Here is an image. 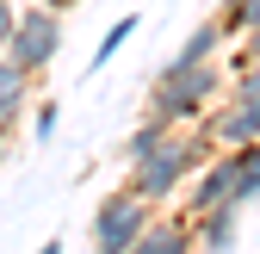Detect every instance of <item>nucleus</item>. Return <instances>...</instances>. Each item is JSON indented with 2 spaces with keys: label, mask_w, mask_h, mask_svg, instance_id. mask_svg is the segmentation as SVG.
<instances>
[{
  "label": "nucleus",
  "mask_w": 260,
  "mask_h": 254,
  "mask_svg": "<svg viewBox=\"0 0 260 254\" xmlns=\"http://www.w3.org/2000/svg\"><path fill=\"white\" fill-rule=\"evenodd\" d=\"M236 87L242 93H260V56L254 62H236Z\"/></svg>",
  "instance_id": "15"
},
{
  "label": "nucleus",
  "mask_w": 260,
  "mask_h": 254,
  "mask_svg": "<svg viewBox=\"0 0 260 254\" xmlns=\"http://www.w3.org/2000/svg\"><path fill=\"white\" fill-rule=\"evenodd\" d=\"M254 56H260V25L242 31V62H254Z\"/></svg>",
  "instance_id": "17"
},
{
  "label": "nucleus",
  "mask_w": 260,
  "mask_h": 254,
  "mask_svg": "<svg viewBox=\"0 0 260 254\" xmlns=\"http://www.w3.org/2000/svg\"><path fill=\"white\" fill-rule=\"evenodd\" d=\"M31 100V69H19V62L0 50V124H13Z\"/></svg>",
  "instance_id": "9"
},
{
  "label": "nucleus",
  "mask_w": 260,
  "mask_h": 254,
  "mask_svg": "<svg viewBox=\"0 0 260 254\" xmlns=\"http://www.w3.org/2000/svg\"><path fill=\"white\" fill-rule=\"evenodd\" d=\"M56 50H62V13L56 7H19L13 38H7V56L19 62V69L44 75L50 62H56Z\"/></svg>",
  "instance_id": "3"
},
{
  "label": "nucleus",
  "mask_w": 260,
  "mask_h": 254,
  "mask_svg": "<svg viewBox=\"0 0 260 254\" xmlns=\"http://www.w3.org/2000/svg\"><path fill=\"white\" fill-rule=\"evenodd\" d=\"M149 217H155V205H149L143 193H130V186H124V193L100 199V211H93V242H100L106 254H130Z\"/></svg>",
  "instance_id": "4"
},
{
  "label": "nucleus",
  "mask_w": 260,
  "mask_h": 254,
  "mask_svg": "<svg viewBox=\"0 0 260 254\" xmlns=\"http://www.w3.org/2000/svg\"><path fill=\"white\" fill-rule=\"evenodd\" d=\"M199 162H205V143L168 124V131H161L137 162H130V193H143L149 205H168V199L180 193V180L199 168Z\"/></svg>",
  "instance_id": "1"
},
{
  "label": "nucleus",
  "mask_w": 260,
  "mask_h": 254,
  "mask_svg": "<svg viewBox=\"0 0 260 254\" xmlns=\"http://www.w3.org/2000/svg\"><path fill=\"white\" fill-rule=\"evenodd\" d=\"M31 131H38V143H50V137H56V106H50V100L31 112Z\"/></svg>",
  "instance_id": "14"
},
{
  "label": "nucleus",
  "mask_w": 260,
  "mask_h": 254,
  "mask_svg": "<svg viewBox=\"0 0 260 254\" xmlns=\"http://www.w3.org/2000/svg\"><path fill=\"white\" fill-rule=\"evenodd\" d=\"M211 100H217V69H211V62H186V56H174L168 69L155 75V87H149V118H161V124H186V118H199Z\"/></svg>",
  "instance_id": "2"
},
{
  "label": "nucleus",
  "mask_w": 260,
  "mask_h": 254,
  "mask_svg": "<svg viewBox=\"0 0 260 254\" xmlns=\"http://www.w3.org/2000/svg\"><path fill=\"white\" fill-rule=\"evenodd\" d=\"M38 7H56V13H69V7H75V0H38Z\"/></svg>",
  "instance_id": "18"
},
{
  "label": "nucleus",
  "mask_w": 260,
  "mask_h": 254,
  "mask_svg": "<svg viewBox=\"0 0 260 254\" xmlns=\"http://www.w3.org/2000/svg\"><path fill=\"white\" fill-rule=\"evenodd\" d=\"M0 155H7V124H0Z\"/></svg>",
  "instance_id": "19"
},
{
  "label": "nucleus",
  "mask_w": 260,
  "mask_h": 254,
  "mask_svg": "<svg viewBox=\"0 0 260 254\" xmlns=\"http://www.w3.org/2000/svg\"><path fill=\"white\" fill-rule=\"evenodd\" d=\"M223 38H230V31H248V25H260V0H236V7H223Z\"/></svg>",
  "instance_id": "13"
},
{
  "label": "nucleus",
  "mask_w": 260,
  "mask_h": 254,
  "mask_svg": "<svg viewBox=\"0 0 260 254\" xmlns=\"http://www.w3.org/2000/svg\"><path fill=\"white\" fill-rule=\"evenodd\" d=\"M236 230H242V205L236 199H223V205H211V211L192 217V242H205V248H230Z\"/></svg>",
  "instance_id": "7"
},
{
  "label": "nucleus",
  "mask_w": 260,
  "mask_h": 254,
  "mask_svg": "<svg viewBox=\"0 0 260 254\" xmlns=\"http://www.w3.org/2000/svg\"><path fill=\"white\" fill-rule=\"evenodd\" d=\"M230 199H236V205L260 199V137L236 149V193H230Z\"/></svg>",
  "instance_id": "10"
},
{
  "label": "nucleus",
  "mask_w": 260,
  "mask_h": 254,
  "mask_svg": "<svg viewBox=\"0 0 260 254\" xmlns=\"http://www.w3.org/2000/svg\"><path fill=\"white\" fill-rule=\"evenodd\" d=\"M254 137H260V93H242V87H236V100H223V112L211 118V143L242 149V143H254Z\"/></svg>",
  "instance_id": "5"
},
{
  "label": "nucleus",
  "mask_w": 260,
  "mask_h": 254,
  "mask_svg": "<svg viewBox=\"0 0 260 254\" xmlns=\"http://www.w3.org/2000/svg\"><path fill=\"white\" fill-rule=\"evenodd\" d=\"M192 174H199V180H192V217H199V211H211V205H223L236 193V149L217 155V162H199Z\"/></svg>",
  "instance_id": "6"
},
{
  "label": "nucleus",
  "mask_w": 260,
  "mask_h": 254,
  "mask_svg": "<svg viewBox=\"0 0 260 254\" xmlns=\"http://www.w3.org/2000/svg\"><path fill=\"white\" fill-rule=\"evenodd\" d=\"M192 248V224H180V217H149L143 236H137V254H186Z\"/></svg>",
  "instance_id": "8"
},
{
  "label": "nucleus",
  "mask_w": 260,
  "mask_h": 254,
  "mask_svg": "<svg viewBox=\"0 0 260 254\" xmlns=\"http://www.w3.org/2000/svg\"><path fill=\"white\" fill-rule=\"evenodd\" d=\"M217 44H223V25H217V19H205V25H192V38L180 44V56H186V62H211V56H217Z\"/></svg>",
  "instance_id": "11"
},
{
  "label": "nucleus",
  "mask_w": 260,
  "mask_h": 254,
  "mask_svg": "<svg viewBox=\"0 0 260 254\" xmlns=\"http://www.w3.org/2000/svg\"><path fill=\"white\" fill-rule=\"evenodd\" d=\"M130 31H137V13H130V19H118V25L106 31V44L93 50V62H87V75H93V69H106V62H112V56L124 50V38H130Z\"/></svg>",
  "instance_id": "12"
},
{
  "label": "nucleus",
  "mask_w": 260,
  "mask_h": 254,
  "mask_svg": "<svg viewBox=\"0 0 260 254\" xmlns=\"http://www.w3.org/2000/svg\"><path fill=\"white\" fill-rule=\"evenodd\" d=\"M13 19H19V7H13V0H0V50H7V38H13Z\"/></svg>",
  "instance_id": "16"
}]
</instances>
